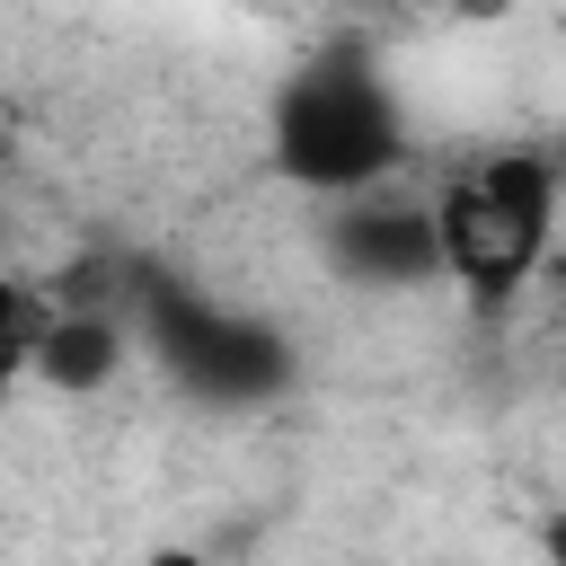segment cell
<instances>
[{"label":"cell","mask_w":566,"mask_h":566,"mask_svg":"<svg viewBox=\"0 0 566 566\" xmlns=\"http://www.w3.org/2000/svg\"><path fill=\"white\" fill-rule=\"evenodd\" d=\"M433 239H442V265H451L478 301L522 292V283L548 265V239H557V168L531 159V150L478 159L469 177L442 186Z\"/></svg>","instance_id":"2"},{"label":"cell","mask_w":566,"mask_h":566,"mask_svg":"<svg viewBox=\"0 0 566 566\" xmlns=\"http://www.w3.org/2000/svg\"><path fill=\"white\" fill-rule=\"evenodd\" d=\"M150 566H203V557H195V548H159Z\"/></svg>","instance_id":"7"},{"label":"cell","mask_w":566,"mask_h":566,"mask_svg":"<svg viewBox=\"0 0 566 566\" xmlns=\"http://www.w3.org/2000/svg\"><path fill=\"white\" fill-rule=\"evenodd\" d=\"M398 150H407V124H398V97L380 88V71L327 53V62L283 80V97H274V159H283V177H301L318 195H354V186L389 177Z\"/></svg>","instance_id":"1"},{"label":"cell","mask_w":566,"mask_h":566,"mask_svg":"<svg viewBox=\"0 0 566 566\" xmlns=\"http://www.w3.org/2000/svg\"><path fill=\"white\" fill-rule=\"evenodd\" d=\"M548 566H566V513L548 522Z\"/></svg>","instance_id":"6"},{"label":"cell","mask_w":566,"mask_h":566,"mask_svg":"<svg viewBox=\"0 0 566 566\" xmlns=\"http://www.w3.org/2000/svg\"><path fill=\"white\" fill-rule=\"evenodd\" d=\"M327 248L354 283H424L442 265L433 212H416V203H354V212H336Z\"/></svg>","instance_id":"4"},{"label":"cell","mask_w":566,"mask_h":566,"mask_svg":"<svg viewBox=\"0 0 566 566\" xmlns=\"http://www.w3.org/2000/svg\"><path fill=\"white\" fill-rule=\"evenodd\" d=\"M124 301H133V318L150 327V354L168 363V380L195 389V398H212V407H256V398H274V389L292 380V354H283L274 327L203 301V292L177 283V274H150V265H142V274L124 283Z\"/></svg>","instance_id":"3"},{"label":"cell","mask_w":566,"mask_h":566,"mask_svg":"<svg viewBox=\"0 0 566 566\" xmlns=\"http://www.w3.org/2000/svg\"><path fill=\"white\" fill-rule=\"evenodd\" d=\"M115 363H124V327L106 310H53V327L35 345V371L53 389H97V380H115Z\"/></svg>","instance_id":"5"}]
</instances>
